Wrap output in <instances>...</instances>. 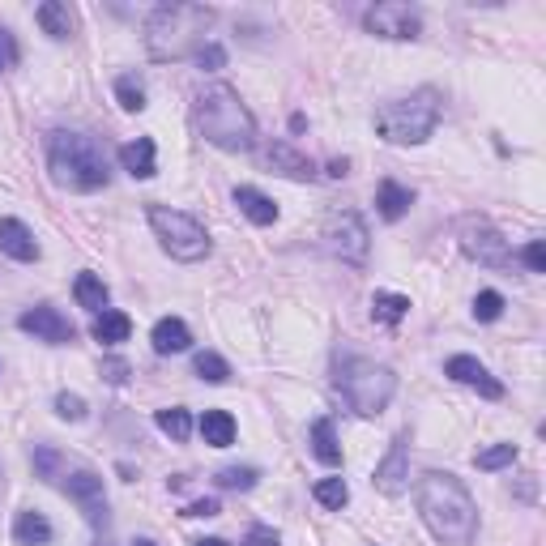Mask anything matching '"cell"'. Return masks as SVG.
<instances>
[{
	"mask_svg": "<svg viewBox=\"0 0 546 546\" xmlns=\"http://www.w3.org/2000/svg\"><path fill=\"white\" fill-rule=\"evenodd\" d=\"M244 546H282V538H278V529H269V525H252Z\"/></svg>",
	"mask_w": 546,
	"mask_h": 546,
	"instance_id": "cell-39",
	"label": "cell"
},
{
	"mask_svg": "<svg viewBox=\"0 0 546 546\" xmlns=\"http://www.w3.org/2000/svg\"><path fill=\"white\" fill-rule=\"evenodd\" d=\"M56 414L64 423H82L86 419V397L77 393H56Z\"/></svg>",
	"mask_w": 546,
	"mask_h": 546,
	"instance_id": "cell-36",
	"label": "cell"
},
{
	"mask_svg": "<svg viewBox=\"0 0 546 546\" xmlns=\"http://www.w3.org/2000/svg\"><path fill=\"white\" fill-rule=\"evenodd\" d=\"M363 30L376 39H397V43H414L423 35V18L419 9L397 5V0H384V5H372L363 13Z\"/></svg>",
	"mask_w": 546,
	"mask_h": 546,
	"instance_id": "cell-10",
	"label": "cell"
},
{
	"mask_svg": "<svg viewBox=\"0 0 546 546\" xmlns=\"http://www.w3.org/2000/svg\"><path fill=\"white\" fill-rule=\"evenodd\" d=\"M235 205H239V214H244L248 222H256V227H273V222H278V205H273L261 188L239 184L235 188Z\"/></svg>",
	"mask_w": 546,
	"mask_h": 546,
	"instance_id": "cell-19",
	"label": "cell"
},
{
	"mask_svg": "<svg viewBox=\"0 0 546 546\" xmlns=\"http://www.w3.org/2000/svg\"><path fill=\"white\" fill-rule=\"evenodd\" d=\"M372 483L384 495H401L410 487V431H397V436H393L389 453H384V461L376 465Z\"/></svg>",
	"mask_w": 546,
	"mask_h": 546,
	"instance_id": "cell-13",
	"label": "cell"
},
{
	"mask_svg": "<svg viewBox=\"0 0 546 546\" xmlns=\"http://www.w3.org/2000/svg\"><path fill=\"white\" fill-rule=\"evenodd\" d=\"M320 239H325V248L342 265H355V269L367 265V252H372V231H367V222L355 210H329L325 222H320Z\"/></svg>",
	"mask_w": 546,
	"mask_h": 546,
	"instance_id": "cell-8",
	"label": "cell"
},
{
	"mask_svg": "<svg viewBox=\"0 0 546 546\" xmlns=\"http://www.w3.org/2000/svg\"><path fill=\"white\" fill-rule=\"evenodd\" d=\"M13 538H18V546H52L56 529L43 512L26 508V512H18V521H13Z\"/></svg>",
	"mask_w": 546,
	"mask_h": 546,
	"instance_id": "cell-21",
	"label": "cell"
},
{
	"mask_svg": "<svg viewBox=\"0 0 546 546\" xmlns=\"http://www.w3.org/2000/svg\"><path fill=\"white\" fill-rule=\"evenodd\" d=\"M265 167L273 171V175H286V180H316V163L308 154H299L291 141H273V146H265Z\"/></svg>",
	"mask_w": 546,
	"mask_h": 546,
	"instance_id": "cell-15",
	"label": "cell"
},
{
	"mask_svg": "<svg viewBox=\"0 0 546 546\" xmlns=\"http://www.w3.org/2000/svg\"><path fill=\"white\" fill-rule=\"evenodd\" d=\"M116 99L124 111H146V86H141L137 73H120L116 77Z\"/></svg>",
	"mask_w": 546,
	"mask_h": 546,
	"instance_id": "cell-31",
	"label": "cell"
},
{
	"mask_svg": "<svg viewBox=\"0 0 546 546\" xmlns=\"http://www.w3.org/2000/svg\"><path fill=\"white\" fill-rule=\"evenodd\" d=\"M133 546H158V542H154V538H137Z\"/></svg>",
	"mask_w": 546,
	"mask_h": 546,
	"instance_id": "cell-45",
	"label": "cell"
},
{
	"mask_svg": "<svg viewBox=\"0 0 546 546\" xmlns=\"http://www.w3.org/2000/svg\"><path fill=\"white\" fill-rule=\"evenodd\" d=\"M35 22L43 26V35H52V39L73 35V9L64 5V0H43V5L35 9Z\"/></svg>",
	"mask_w": 546,
	"mask_h": 546,
	"instance_id": "cell-23",
	"label": "cell"
},
{
	"mask_svg": "<svg viewBox=\"0 0 546 546\" xmlns=\"http://www.w3.org/2000/svg\"><path fill=\"white\" fill-rule=\"evenodd\" d=\"M214 26V9L210 5H158L146 18V52L150 60L167 64V60H184L197 56Z\"/></svg>",
	"mask_w": 546,
	"mask_h": 546,
	"instance_id": "cell-4",
	"label": "cell"
},
{
	"mask_svg": "<svg viewBox=\"0 0 546 546\" xmlns=\"http://www.w3.org/2000/svg\"><path fill=\"white\" fill-rule=\"evenodd\" d=\"M60 491L86 512V521L99 529L107 525V491H103V474L94 470H64L60 474Z\"/></svg>",
	"mask_w": 546,
	"mask_h": 546,
	"instance_id": "cell-11",
	"label": "cell"
},
{
	"mask_svg": "<svg viewBox=\"0 0 546 546\" xmlns=\"http://www.w3.org/2000/svg\"><path fill=\"white\" fill-rule=\"evenodd\" d=\"M440 116H444V94L436 86H419L376 111V133L389 146H423L440 128Z\"/></svg>",
	"mask_w": 546,
	"mask_h": 546,
	"instance_id": "cell-6",
	"label": "cell"
},
{
	"mask_svg": "<svg viewBox=\"0 0 546 546\" xmlns=\"http://www.w3.org/2000/svg\"><path fill=\"white\" fill-rule=\"evenodd\" d=\"M103 376H107L111 384H124V380H128V367H124V363H107V367H103Z\"/></svg>",
	"mask_w": 546,
	"mask_h": 546,
	"instance_id": "cell-42",
	"label": "cell"
},
{
	"mask_svg": "<svg viewBox=\"0 0 546 546\" xmlns=\"http://www.w3.org/2000/svg\"><path fill=\"white\" fill-rule=\"evenodd\" d=\"M308 444H312L316 461H325V465H342V444H337V427H333V419H316V423H312Z\"/></svg>",
	"mask_w": 546,
	"mask_h": 546,
	"instance_id": "cell-25",
	"label": "cell"
},
{
	"mask_svg": "<svg viewBox=\"0 0 546 546\" xmlns=\"http://www.w3.org/2000/svg\"><path fill=\"white\" fill-rule=\"evenodd\" d=\"M504 316V295L500 291H478L474 299V320H483V325H491V320Z\"/></svg>",
	"mask_w": 546,
	"mask_h": 546,
	"instance_id": "cell-35",
	"label": "cell"
},
{
	"mask_svg": "<svg viewBox=\"0 0 546 546\" xmlns=\"http://www.w3.org/2000/svg\"><path fill=\"white\" fill-rule=\"evenodd\" d=\"M146 218H150L154 239L163 244V252L171 256V261L197 265V261H205V256H210V248H214V244H210V231H205L192 214L171 210V205H150Z\"/></svg>",
	"mask_w": 546,
	"mask_h": 546,
	"instance_id": "cell-7",
	"label": "cell"
},
{
	"mask_svg": "<svg viewBox=\"0 0 546 546\" xmlns=\"http://www.w3.org/2000/svg\"><path fill=\"white\" fill-rule=\"evenodd\" d=\"M214 483L222 491H252L256 483H261V470H256V465H227V470L214 474Z\"/></svg>",
	"mask_w": 546,
	"mask_h": 546,
	"instance_id": "cell-29",
	"label": "cell"
},
{
	"mask_svg": "<svg viewBox=\"0 0 546 546\" xmlns=\"http://www.w3.org/2000/svg\"><path fill=\"white\" fill-rule=\"evenodd\" d=\"M0 252L9 256V261H39V244H35V235H30V227L22 218H0Z\"/></svg>",
	"mask_w": 546,
	"mask_h": 546,
	"instance_id": "cell-16",
	"label": "cell"
},
{
	"mask_svg": "<svg viewBox=\"0 0 546 546\" xmlns=\"http://www.w3.org/2000/svg\"><path fill=\"white\" fill-rule=\"evenodd\" d=\"M444 376L457 380V384H465V389H474L478 397H487V401H500V397H504V384L495 380L474 355H453V359L444 363Z\"/></svg>",
	"mask_w": 546,
	"mask_h": 546,
	"instance_id": "cell-14",
	"label": "cell"
},
{
	"mask_svg": "<svg viewBox=\"0 0 546 546\" xmlns=\"http://www.w3.org/2000/svg\"><path fill=\"white\" fill-rule=\"evenodd\" d=\"M18 329H22V333H35L39 342H47V346H69L73 337H77L73 320L64 316L60 308H52V303H39V308H26V312L18 316Z\"/></svg>",
	"mask_w": 546,
	"mask_h": 546,
	"instance_id": "cell-12",
	"label": "cell"
},
{
	"mask_svg": "<svg viewBox=\"0 0 546 546\" xmlns=\"http://www.w3.org/2000/svg\"><path fill=\"white\" fill-rule=\"evenodd\" d=\"M312 495H316L320 508H346L350 504V487L342 483V478H320V483L312 487Z\"/></svg>",
	"mask_w": 546,
	"mask_h": 546,
	"instance_id": "cell-32",
	"label": "cell"
},
{
	"mask_svg": "<svg viewBox=\"0 0 546 546\" xmlns=\"http://www.w3.org/2000/svg\"><path fill=\"white\" fill-rule=\"evenodd\" d=\"M329 175H333V180H342V175H350V163H346V158H333V163H329Z\"/></svg>",
	"mask_w": 546,
	"mask_h": 546,
	"instance_id": "cell-43",
	"label": "cell"
},
{
	"mask_svg": "<svg viewBox=\"0 0 546 546\" xmlns=\"http://www.w3.org/2000/svg\"><path fill=\"white\" fill-rule=\"evenodd\" d=\"M154 423H158V431H163V436H171L175 444H184V440L192 436V414H188L184 406H167V410H158V414H154Z\"/></svg>",
	"mask_w": 546,
	"mask_h": 546,
	"instance_id": "cell-28",
	"label": "cell"
},
{
	"mask_svg": "<svg viewBox=\"0 0 546 546\" xmlns=\"http://www.w3.org/2000/svg\"><path fill=\"white\" fill-rule=\"evenodd\" d=\"M410 205H414V192H410L406 184L384 180V184L376 188V210H380L384 222H401V218L410 214Z\"/></svg>",
	"mask_w": 546,
	"mask_h": 546,
	"instance_id": "cell-20",
	"label": "cell"
},
{
	"mask_svg": "<svg viewBox=\"0 0 546 546\" xmlns=\"http://www.w3.org/2000/svg\"><path fill=\"white\" fill-rule=\"evenodd\" d=\"M192 124L222 154L256 150V120L244 107V99H239V90L227 82H210L192 94Z\"/></svg>",
	"mask_w": 546,
	"mask_h": 546,
	"instance_id": "cell-2",
	"label": "cell"
},
{
	"mask_svg": "<svg viewBox=\"0 0 546 546\" xmlns=\"http://www.w3.org/2000/svg\"><path fill=\"white\" fill-rule=\"evenodd\" d=\"M197 64L205 73H214V69H222V64H227V52H222V43H205L201 52H197Z\"/></svg>",
	"mask_w": 546,
	"mask_h": 546,
	"instance_id": "cell-38",
	"label": "cell"
},
{
	"mask_svg": "<svg viewBox=\"0 0 546 546\" xmlns=\"http://www.w3.org/2000/svg\"><path fill=\"white\" fill-rule=\"evenodd\" d=\"M90 333H94V342L99 346H120V342H128V333H133V320H128L124 312H116V308H103L99 316H94Z\"/></svg>",
	"mask_w": 546,
	"mask_h": 546,
	"instance_id": "cell-22",
	"label": "cell"
},
{
	"mask_svg": "<svg viewBox=\"0 0 546 546\" xmlns=\"http://www.w3.org/2000/svg\"><path fill=\"white\" fill-rule=\"evenodd\" d=\"M333 389L346 397V406L359 419H376L389 410V401L397 393V372L389 363L363 359V355H337L333 359Z\"/></svg>",
	"mask_w": 546,
	"mask_h": 546,
	"instance_id": "cell-5",
	"label": "cell"
},
{
	"mask_svg": "<svg viewBox=\"0 0 546 546\" xmlns=\"http://www.w3.org/2000/svg\"><path fill=\"white\" fill-rule=\"evenodd\" d=\"M218 500H192L188 508H184V517H218Z\"/></svg>",
	"mask_w": 546,
	"mask_h": 546,
	"instance_id": "cell-40",
	"label": "cell"
},
{
	"mask_svg": "<svg viewBox=\"0 0 546 546\" xmlns=\"http://www.w3.org/2000/svg\"><path fill=\"white\" fill-rule=\"evenodd\" d=\"M9 60H13V43H9V30H0V73L9 69Z\"/></svg>",
	"mask_w": 546,
	"mask_h": 546,
	"instance_id": "cell-41",
	"label": "cell"
},
{
	"mask_svg": "<svg viewBox=\"0 0 546 546\" xmlns=\"http://www.w3.org/2000/svg\"><path fill=\"white\" fill-rule=\"evenodd\" d=\"M517 461V444H491L483 453H474V465L478 470H504V465Z\"/></svg>",
	"mask_w": 546,
	"mask_h": 546,
	"instance_id": "cell-33",
	"label": "cell"
},
{
	"mask_svg": "<svg viewBox=\"0 0 546 546\" xmlns=\"http://www.w3.org/2000/svg\"><path fill=\"white\" fill-rule=\"evenodd\" d=\"M120 167L133 175V180H154L158 175V150L150 137H137V141H124L120 146Z\"/></svg>",
	"mask_w": 546,
	"mask_h": 546,
	"instance_id": "cell-17",
	"label": "cell"
},
{
	"mask_svg": "<svg viewBox=\"0 0 546 546\" xmlns=\"http://www.w3.org/2000/svg\"><path fill=\"white\" fill-rule=\"evenodd\" d=\"M235 419L227 410H205L201 414V440L210 444V448H231L235 444Z\"/></svg>",
	"mask_w": 546,
	"mask_h": 546,
	"instance_id": "cell-24",
	"label": "cell"
},
{
	"mask_svg": "<svg viewBox=\"0 0 546 546\" xmlns=\"http://www.w3.org/2000/svg\"><path fill=\"white\" fill-rule=\"evenodd\" d=\"M521 261L529 265V273H546V244L542 239H529V244L521 248Z\"/></svg>",
	"mask_w": 546,
	"mask_h": 546,
	"instance_id": "cell-37",
	"label": "cell"
},
{
	"mask_svg": "<svg viewBox=\"0 0 546 546\" xmlns=\"http://www.w3.org/2000/svg\"><path fill=\"white\" fill-rule=\"evenodd\" d=\"M150 342H154L158 355H184V350L192 346V329L184 325L180 316H163V320H158V325H154Z\"/></svg>",
	"mask_w": 546,
	"mask_h": 546,
	"instance_id": "cell-18",
	"label": "cell"
},
{
	"mask_svg": "<svg viewBox=\"0 0 546 546\" xmlns=\"http://www.w3.org/2000/svg\"><path fill=\"white\" fill-rule=\"evenodd\" d=\"M35 470L47 478V483H60V474H64V457L56 453V448H47V444H35Z\"/></svg>",
	"mask_w": 546,
	"mask_h": 546,
	"instance_id": "cell-34",
	"label": "cell"
},
{
	"mask_svg": "<svg viewBox=\"0 0 546 546\" xmlns=\"http://www.w3.org/2000/svg\"><path fill=\"white\" fill-rule=\"evenodd\" d=\"M410 312V299L406 295H393V291H376L372 295V316L380 320V325H401Z\"/></svg>",
	"mask_w": 546,
	"mask_h": 546,
	"instance_id": "cell-27",
	"label": "cell"
},
{
	"mask_svg": "<svg viewBox=\"0 0 546 546\" xmlns=\"http://www.w3.org/2000/svg\"><path fill=\"white\" fill-rule=\"evenodd\" d=\"M414 504L440 546H474L478 542V504L470 487L448 470H427L414 483Z\"/></svg>",
	"mask_w": 546,
	"mask_h": 546,
	"instance_id": "cell-1",
	"label": "cell"
},
{
	"mask_svg": "<svg viewBox=\"0 0 546 546\" xmlns=\"http://www.w3.org/2000/svg\"><path fill=\"white\" fill-rule=\"evenodd\" d=\"M47 171L69 192H99L111 180V163H107V150L99 146V137L73 133V128H56L47 137Z\"/></svg>",
	"mask_w": 546,
	"mask_h": 546,
	"instance_id": "cell-3",
	"label": "cell"
},
{
	"mask_svg": "<svg viewBox=\"0 0 546 546\" xmlns=\"http://www.w3.org/2000/svg\"><path fill=\"white\" fill-rule=\"evenodd\" d=\"M457 239H461V252L470 256V261H478V265H487V269H508V265H512V248H508V239H504L500 231H495L487 218H478V214L461 218Z\"/></svg>",
	"mask_w": 546,
	"mask_h": 546,
	"instance_id": "cell-9",
	"label": "cell"
},
{
	"mask_svg": "<svg viewBox=\"0 0 546 546\" xmlns=\"http://www.w3.org/2000/svg\"><path fill=\"white\" fill-rule=\"evenodd\" d=\"M192 546H231V542H222V538H201V542H192Z\"/></svg>",
	"mask_w": 546,
	"mask_h": 546,
	"instance_id": "cell-44",
	"label": "cell"
},
{
	"mask_svg": "<svg viewBox=\"0 0 546 546\" xmlns=\"http://www.w3.org/2000/svg\"><path fill=\"white\" fill-rule=\"evenodd\" d=\"M192 372H197L205 384H227L231 380V363L222 355H214V350H201L197 363H192Z\"/></svg>",
	"mask_w": 546,
	"mask_h": 546,
	"instance_id": "cell-30",
	"label": "cell"
},
{
	"mask_svg": "<svg viewBox=\"0 0 546 546\" xmlns=\"http://www.w3.org/2000/svg\"><path fill=\"white\" fill-rule=\"evenodd\" d=\"M73 299H77V308H86V312H94L99 316L103 308H107V286H103V278L99 273H77V282H73Z\"/></svg>",
	"mask_w": 546,
	"mask_h": 546,
	"instance_id": "cell-26",
	"label": "cell"
}]
</instances>
